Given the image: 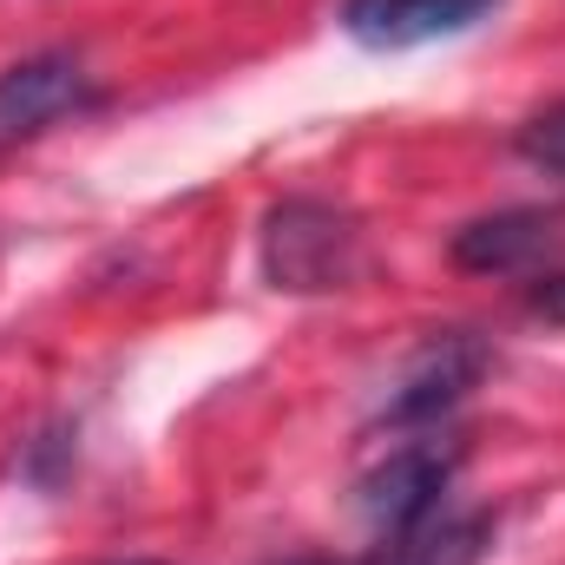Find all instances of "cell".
I'll list each match as a JSON object with an SVG mask.
<instances>
[{
	"label": "cell",
	"mask_w": 565,
	"mask_h": 565,
	"mask_svg": "<svg viewBox=\"0 0 565 565\" xmlns=\"http://www.w3.org/2000/svg\"><path fill=\"white\" fill-rule=\"evenodd\" d=\"M257 250H264V277L289 289V296H329V289H349L362 277V224L355 211L329 204V198H277L264 211V231H257Z\"/></svg>",
	"instance_id": "6da1fadb"
},
{
	"label": "cell",
	"mask_w": 565,
	"mask_h": 565,
	"mask_svg": "<svg viewBox=\"0 0 565 565\" xmlns=\"http://www.w3.org/2000/svg\"><path fill=\"white\" fill-rule=\"evenodd\" d=\"M493 369V342L473 335V329H434L422 349L402 362V375L388 382L382 408H375V427H395V434H422V427H440Z\"/></svg>",
	"instance_id": "7a4b0ae2"
},
{
	"label": "cell",
	"mask_w": 565,
	"mask_h": 565,
	"mask_svg": "<svg viewBox=\"0 0 565 565\" xmlns=\"http://www.w3.org/2000/svg\"><path fill=\"white\" fill-rule=\"evenodd\" d=\"M454 473H460V440L440 434V427H422L402 447H388L355 487V507H362L369 533L382 540V533H402L427 513H440L447 493H454Z\"/></svg>",
	"instance_id": "3957f363"
},
{
	"label": "cell",
	"mask_w": 565,
	"mask_h": 565,
	"mask_svg": "<svg viewBox=\"0 0 565 565\" xmlns=\"http://www.w3.org/2000/svg\"><path fill=\"white\" fill-rule=\"evenodd\" d=\"M93 106H99V79L86 73L79 53H66V46L26 53V60L0 66V151L33 145L60 119H79Z\"/></svg>",
	"instance_id": "277c9868"
},
{
	"label": "cell",
	"mask_w": 565,
	"mask_h": 565,
	"mask_svg": "<svg viewBox=\"0 0 565 565\" xmlns=\"http://www.w3.org/2000/svg\"><path fill=\"white\" fill-rule=\"evenodd\" d=\"M500 0H342L335 26L369 53H415L434 40H460L493 20Z\"/></svg>",
	"instance_id": "5b68a950"
},
{
	"label": "cell",
	"mask_w": 565,
	"mask_h": 565,
	"mask_svg": "<svg viewBox=\"0 0 565 565\" xmlns=\"http://www.w3.org/2000/svg\"><path fill=\"white\" fill-rule=\"evenodd\" d=\"M553 250H559V211H546V204H513V211L473 217L447 244V257L467 277H533L553 264Z\"/></svg>",
	"instance_id": "8992f818"
},
{
	"label": "cell",
	"mask_w": 565,
	"mask_h": 565,
	"mask_svg": "<svg viewBox=\"0 0 565 565\" xmlns=\"http://www.w3.org/2000/svg\"><path fill=\"white\" fill-rule=\"evenodd\" d=\"M500 520L487 507H440L402 533H382L369 565H480L493 553Z\"/></svg>",
	"instance_id": "52a82bcc"
},
{
	"label": "cell",
	"mask_w": 565,
	"mask_h": 565,
	"mask_svg": "<svg viewBox=\"0 0 565 565\" xmlns=\"http://www.w3.org/2000/svg\"><path fill=\"white\" fill-rule=\"evenodd\" d=\"M73 454H79V427H73V422H53V427H40V434L26 440V460H20V473H26L40 493H53V487L73 473Z\"/></svg>",
	"instance_id": "ba28073f"
},
{
	"label": "cell",
	"mask_w": 565,
	"mask_h": 565,
	"mask_svg": "<svg viewBox=\"0 0 565 565\" xmlns=\"http://www.w3.org/2000/svg\"><path fill=\"white\" fill-rule=\"evenodd\" d=\"M513 151H520L533 171L565 178V106H546L540 119H526V126L513 132Z\"/></svg>",
	"instance_id": "9c48e42d"
},
{
	"label": "cell",
	"mask_w": 565,
	"mask_h": 565,
	"mask_svg": "<svg viewBox=\"0 0 565 565\" xmlns=\"http://www.w3.org/2000/svg\"><path fill=\"white\" fill-rule=\"evenodd\" d=\"M526 309H533L540 322L565 329V270H533V277H526Z\"/></svg>",
	"instance_id": "30bf717a"
},
{
	"label": "cell",
	"mask_w": 565,
	"mask_h": 565,
	"mask_svg": "<svg viewBox=\"0 0 565 565\" xmlns=\"http://www.w3.org/2000/svg\"><path fill=\"white\" fill-rule=\"evenodd\" d=\"M282 565H342V559H282Z\"/></svg>",
	"instance_id": "8fae6325"
},
{
	"label": "cell",
	"mask_w": 565,
	"mask_h": 565,
	"mask_svg": "<svg viewBox=\"0 0 565 565\" xmlns=\"http://www.w3.org/2000/svg\"><path fill=\"white\" fill-rule=\"evenodd\" d=\"M132 565H158V559H132Z\"/></svg>",
	"instance_id": "7c38bea8"
}]
</instances>
